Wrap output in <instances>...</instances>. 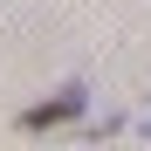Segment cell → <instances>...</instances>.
<instances>
[{
	"instance_id": "obj_1",
	"label": "cell",
	"mask_w": 151,
	"mask_h": 151,
	"mask_svg": "<svg viewBox=\"0 0 151 151\" xmlns=\"http://www.w3.org/2000/svg\"><path fill=\"white\" fill-rule=\"evenodd\" d=\"M83 110H89V89L83 83H62L48 103H28V110H21V131H62V124H76Z\"/></svg>"
}]
</instances>
